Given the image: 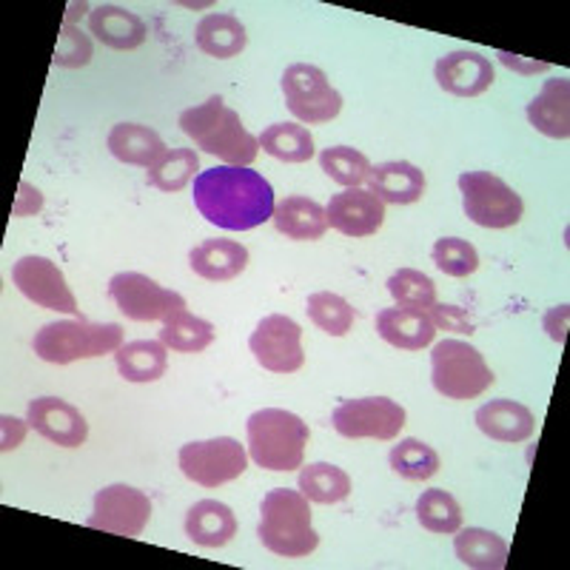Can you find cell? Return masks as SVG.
Wrapping results in <instances>:
<instances>
[{"instance_id":"d6986e66","label":"cell","mask_w":570,"mask_h":570,"mask_svg":"<svg viewBox=\"0 0 570 570\" xmlns=\"http://www.w3.org/2000/svg\"><path fill=\"white\" fill-rule=\"evenodd\" d=\"M368 191H374L383 203L411 206V203L422 200V195H425V175H422L420 166L409 160L380 163V166L371 169Z\"/></svg>"},{"instance_id":"5b68a950","label":"cell","mask_w":570,"mask_h":570,"mask_svg":"<svg viewBox=\"0 0 570 570\" xmlns=\"http://www.w3.org/2000/svg\"><path fill=\"white\" fill-rule=\"evenodd\" d=\"M124 345V328L117 323H89V320H60L35 334L32 348L43 363L69 365L78 360L111 354Z\"/></svg>"},{"instance_id":"52a82bcc","label":"cell","mask_w":570,"mask_h":570,"mask_svg":"<svg viewBox=\"0 0 570 570\" xmlns=\"http://www.w3.org/2000/svg\"><path fill=\"white\" fill-rule=\"evenodd\" d=\"M462 208L468 220L482 228H511L522 220L525 203L502 177L491 171H465L460 175Z\"/></svg>"},{"instance_id":"e0dca14e","label":"cell","mask_w":570,"mask_h":570,"mask_svg":"<svg viewBox=\"0 0 570 570\" xmlns=\"http://www.w3.org/2000/svg\"><path fill=\"white\" fill-rule=\"evenodd\" d=\"M434 78L440 89H445L454 98H480L482 91L491 89L493 66L473 49H456L436 60Z\"/></svg>"},{"instance_id":"836d02e7","label":"cell","mask_w":570,"mask_h":570,"mask_svg":"<svg viewBox=\"0 0 570 570\" xmlns=\"http://www.w3.org/2000/svg\"><path fill=\"white\" fill-rule=\"evenodd\" d=\"M391 468L400 473L402 480L409 482H425L440 471V454L434 448L425 445L422 440H402L400 445L391 448Z\"/></svg>"},{"instance_id":"603a6c76","label":"cell","mask_w":570,"mask_h":570,"mask_svg":"<svg viewBox=\"0 0 570 570\" xmlns=\"http://www.w3.org/2000/svg\"><path fill=\"white\" fill-rule=\"evenodd\" d=\"M188 263L212 283H226V279L240 277L248 266V248L237 240H206L191 248Z\"/></svg>"},{"instance_id":"9a60e30c","label":"cell","mask_w":570,"mask_h":570,"mask_svg":"<svg viewBox=\"0 0 570 570\" xmlns=\"http://www.w3.org/2000/svg\"><path fill=\"white\" fill-rule=\"evenodd\" d=\"M325 217H328V226L337 228L345 237H371L383 228L385 203L363 186L345 188L331 197Z\"/></svg>"},{"instance_id":"7a4b0ae2","label":"cell","mask_w":570,"mask_h":570,"mask_svg":"<svg viewBox=\"0 0 570 570\" xmlns=\"http://www.w3.org/2000/svg\"><path fill=\"white\" fill-rule=\"evenodd\" d=\"M183 135L195 140L197 149L220 157L226 166H252L259 155V140L243 126L240 115L228 109L223 98H208L180 115Z\"/></svg>"},{"instance_id":"ab89813d","label":"cell","mask_w":570,"mask_h":570,"mask_svg":"<svg viewBox=\"0 0 570 570\" xmlns=\"http://www.w3.org/2000/svg\"><path fill=\"white\" fill-rule=\"evenodd\" d=\"M91 60V40L89 35L80 32V27L63 23L60 29L58 46H55V66H66V69H80Z\"/></svg>"},{"instance_id":"4dcf8cb0","label":"cell","mask_w":570,"mask_h":570,"mask_svg":"<svg viewBox=\"0 0 570 570\" xmlns=\"http://www.w3.org/2000/svg\"><path fill=\"white\" fill-rule=\"evenodd\" d=\"M259 146L274 160L283 163H305L314 157L312 131L299 124H274L257 137Z\"/></svg>"},{"instance_id":"6da1fadb","label":"cell","mask_w":570,"mask_h":570,"mask_svg":"<svg viewBox=\"0 0 570 570\" xmlns=\"http://www.w3.org/2000/svg\"><path fill=\"white\" fill-rule=\"evenodd\" d=\"M195 206L214 226L248 232L274 214V188L246 166H214L195 177Z\"/></svg>"},{"instance_id":"d590c367","label":"cell","mask_w":570,"mask_h":570,"mask_svg":"<svg viewBox=\"0 0 570 570\" xmlns=\"http://www.w3.org/2000/svg\"><path fill=\"white\" fill-rule=\"evenodd\" d=\"M200 169V157L195 149H171L160 157L149 169V186L160 191H180L191 183V177Z\"/></svg>"},{"instance_id":"f546056e","label":"cell","mask_w":570,"mask_h":570,"mask_svg":"<svg viewBox=\"0 0 570 570\" xmlns=\"http://www.w3.org/2000/svg\"><path fill=\"white\" fill-rule=\"evenodd\" d=\"M299 491L317 505H337L351 493V476L331 462H314L299 471Z\"/></svg>"},{"instance_id":"2e32d148","label":"cell","mask_w":570,"mask_h":570,"mask_svg":"<svg viewBox=\"0 0 570 570\" xmlns=\"http://www.w3.org/2000/svg\"><path fill=\"white\" fill-rule=\"evenodd\" d=\"M29 428H35L43 440L63 448H80L89 440V422L71 402L58 396H40L29 402L27 411Z\"/></svg>"},{"instance_id":"7c38bea8","label":"cell","mask_w":570,"mask_h":570,"mask_svg":"<svg viewBox=\"0 0 570 570\" xmlns=\"http://www.w3.org/2000/svg\"><path fill=\"white\" fill-rule=\"evenodd\" d=\"M254 360L272 374H294L303 368V328L292 317L283 314H268L257 323L248 340Z\"/></svg>"},{"instance_id":"3957f363","label":"cell","mask_w":570,"mask_h":570,"mask_svg":"<svg viewBox=\"0 0 570 570\" xmlns=\"http://www.w3.org/2000/svg\"><path fill=\"white\" fill-rule=\"evenodd\" d=\"M259 542L285 559H303L317 551L320 537L312 528V508L303 491L274 488L259 505Z\"/></svg>"},{"instance_id":"b9f144b4","label":"cell","mask_w":570,"mask_h":570,"mask_svg":"<svg viewBox=\"0 0 570 570\" xmlns=\"http://www.w3.org/2000/svg\"><path fill=\"white\" fill-rule=\"evenodd\" d=\"M40 208H43V195H40L32 183L20 180L18 200H14V206H12V217H27V214H38Z\"/></svg>"},{"instance_id":"60d3db41","label":"cell","mask_w":570,"mask_h":570,"mask_svg":"<svg viewBox=\"0 0 570 570\" xmlns=\"http://www.w3.org/2000/svg\"><path fill=\"white\" fill-rule=\"evenodd\" d=\"M425 314L431 317L434 328L454 331V334H468V337H471L473 331H476V323H473V317L465 312V308H460V305L434 303Z\"/></svg>"},{"instance_id":"1f68e13d","label":"cell","mask_w":570,"mask_h":570,"mask_svg":"<svg viewBox=\"0 0 570 570\" xmlns=\"http://www.w3.org/2000/svg\"><path fill=\"white\" fill-rule=\"evenodd\" d=\"M160 343L171 351H183V354H197V351L208 348L214 343V325L206 320L195 317V314L180 312L163 323Z\"/></svg>"},{"instance_id":"e575fe53","label":"cell","mask_w":570,"mask_h":570,"mask_svg":"<svg viewBox=\"0 0 570 570\" xmlns=\"http://www.w3.org/2000/svg\"><path fill=\"white\" fill-rule=\"evenodd\" d=\"M320 166H323L325 175L334 183L345 188H356L368 183L371 177V160L360 149H351V146H328L320 155Z\"/></svg>"},{"instance_id":"7bdbcfd3","label":"cell","mask_w":570,"mask_h":570,"mask_svg":"<svg viewBox=\"0 0 570 570\" xmlns=\"http://www.w3.org/2000/svg\"><path fill=\"white\" fill-rule=\"evenodd\" d=\"M29 422H20L14 416H3V440H0V448L3 451H12L23 442V434H27Z\"/></svg>"},{"instance_id":"4fadbf2b","label":"cell","mask_w":570,"mask_h":570,"mask_svg":"<svg viewBox=\"0 0 570 570\" xmlns=\"http://www.w3.org/2000/svg\"><path fill=\"white\" fill-rule=\"evenodd\" d=\"M151 519V502L131 485H109L95 497V511L86 525L115 537H140Z\"/></svg>"},{"instance_id":"ffe728a7","label":"cell","mask_w":570,"mask_h":570,"mask_svg":"<svg viewBox=\"0 0 570 570\" xmlns=\"http://www.w3.org/2000/svg\"><path fill=\"white\" fill-rule=\"evenodd\" d=\"M89 29L91 35L109 49H120V52H131L137 46H142L149 29L129 9L117 7V3H100L89 12Z\"/></svg>"},{"instance_id":"bcb514c9","label":"cell","mask_w":570,"mask_h":570,"mask_svg":"<svg viewBox=\"0 0 570 570\" xmlns=\"http://www.w3.org/2000/svg\"><path fill=\"white\" fill-rule=\"evenodd\" d=\"M83 12H89V7H86V3H69V12H66L63 23H71V27H75L78 14H83Z\"/></svg>"},{"instance_id":"9c48e42d","label":"cell","mask_w":570,"mask_h":570,"mask_svg":"<svg viewBox=\"0 0 570 570\" xmlns=\"http://www.w3.org/2000/svg\"><path fill=\"white\" fill-rule=\"evenodd\" d=\"M109 297L135 323H166L175 314L186 312V297L171 288H163L155 279L137 272H120L109 279Z\"/></svg>"},{"instance_id":"f1b7e54d","label":"cell","mask_w":570,"mask_h":570,"mask_svg":"<svg viewBox=\"0 0 570 570\" xmlns=\"http://www.w3.org/2000/svg\"><path fill=\"white\" fill-rule=\"evenodd\" d=\"M454 551L465 568L502 570L508 562V542L485 528H462L456 531Z\"/></svg>"},{"instance_id":"ee69618b","label":"cell","mask_w":570,"mask_h":570,"mask_svg":"<svg viewBox=\"0 0 570 570\" xmlns=\"http://www.w3.org/2000/svg\"><path fill=\"white\" fill-rule=\"evenodd\" d=\"M499 60H502L508 69L522 71V75H537V71L551 69V66L542 63V60H525V58H519V55H511V52H499Z\"/></svg>"},{"instance_id":"5bb4252c","label":"cell","mask_w":570,"mask_h":570,"mask_svg":"<svg viewBox=\"0 0 570 570\" xmlns=\"http://www.w3.org/2000/svg\"><path fill=\"white\" fill-rule=\"evenodd\" d=\"M12 283L18 285L23 297L32 299L40 308L63 312L71 314V317L80 312L78 299H75L71 288L66 285L63 272L55 266L52 259L38 257V254L20 257L12 268Z\"/></svg>"},{"instance_id":"8992f818","label":"cell","mask_w":570,"mask_h":570,"mask_svg":"<svg viewBox=\"0 0 570 570\" xmlns=\"http://www.w3.org/2000/svg\"><path fill=\"white\" fill-rule=\"evenodd\" d=\"M431 380L445 400H476L493 385V371L473 345L442 340L431 354Z\"/></svg>"},{"instance_id":"d4e9b609","label":"cell","mask_w":570,"mask_h":570,"mask_svg":"<svg viewBox=\"0 0 570 570\" xmlns=\"http://www.w3.org/2000/svg\"><path fill=\"white\" fill-rule=\"evenodd\" d=\"M186 533L200 548H223L237 533V517H234L232 508L217 502V499H203L188 511Z\"/></svg>"},{"instance_id":"ba28073f","label":"cell","mask_w":570,"mask_h":570,"mask_svg":"<svg viewBox=\"0 0 570 570\" xmlns=\"http://www.w3.org/2000/svg\"><path fill=\"white\" fill-rule=\"evenodd\" d=\"M283 95L299 124H328L343 111V95L331 86L328 75L312 63H294L283 71Z\"/></svg>"},{"instance_id":"f6af8a7d","label":"cell","mask_w":570,"mask_h":570,"mask_svg":"<svg viewBox=\"0 0 570 570\" xmlns=\"http://www.w3.org/2000/svg\"><path fill=\"white\" fill-rule=\"evenodd\" d=\"M544 328L551 331V337L562 345L564 331H568V305H559V308H553V312L548 314V320H544Z\"/></svg>"},{"instance_id":"f35d334b","label":"cell","mask_w":570,"mask_h":570,"mask_svg":"<svg viewBox=\"0 0 570 570\" xmlns=\"http://www.w3.org/2000/svg\"><path fill=\"white\" fill-rule=\"evenodd\" d=\"M434 257L436 268L448 277H468L480 268V254L462 237H442V240L434 243Z\"/></svg>"},{"instance_id":"484cf974","label":"cell","mask_w":570,"mask_h":570,"mask_svg":"<svg viewBox=\"0 0 570 570\" xmlns=\"http://www.w3.org/2000/svg\"><path fill=\"white\" fill-rule=\"evenodd\" d=\"M109 151L120 163H129V166H142V169H151L163 155H166V142L157 135L155 129L140 124H117L109 131Z\"/></svg>"},{"instance_id":"44dd1931","label":"cell","mask_w":570,"mask_h":570,"mask_svg":"<svg viewBox=\"0 0 570 570\" xmlns=\"http://www.w3.org/2000/svg\"><path fill=\"white\" fill-rule=\"evenodd\" d=\"M528 120L537 131L553 140L570 137V83L568 78L548 80L537 98L528 104Z\"/></svg>"},{"instance_id":"83f0119b","label":"cell","mask_w":570,"mask_h":570,"mask_svg":"<svg viewBox=\"0 0 570 570\" xmlns=\"http://www.w3.org/2000/svg\"><path fill=\"white\" fill-rule=\"evenodd\" d=\"M117 371L126 383H157L169 368V348L160 340H137L120 345L115 354Z\"/></svg>"},{"instance_id":"8fae6325","label":"cell","mask_w":570,"mask_h":570,"mask_svg":"<svg viewBox=\"0 0 570 570\" xmlns=\"http://www.w3.org/2000/svg\"><path fill=\"white\" fill-rule=\"evenodd\" d=\"M337 434L345 440H380L391 442L405 425V409L389 396H363L345 400L331 416Z\"/></svg>"},{"instance_id":"4316f807","label":"cell","mask_w":570,"mask_h":570,"mask_svg":"<svg viewBox=\"0 0 570 570\" xmlns=\"http://www.w3.org/2000/svg\"><path fill=\"white\" fill-rule=\"evenodd\" d=\"M195 40H197V49H200L203 55L217 60H228V58H237V55L246 49L248 35L237 14L217 12V14H206V18L197 23Z\"/></svg>"},{"instance_id":"8d00e7d4","label":"cell","mask_w":570,"mask_h":570,"mask_svg":"<svg viewBox=\"0 0 570 570\" xmlns=\"http://www.w3.org/2000/svg\"><path fill=\"white\" fill-rule=\"evenodd\" d=\"M305 312H308L312 323L317 325L320 331H325V334H331V337H345L356 317L348 299H343L340 294L331 292L312 294L308 303H305Z\"/></svg>"},{"instance_id":"74e56055","label":"cell","mask_w":570,"mask_h":570,"mask_svg":"<svg viewBox=\"0 0 570 570\" xmlns=\"http://www.w3.org/2000/svg\"><path fill=\"white\" fill-rule=\"evenodd\" d=\"M389 292L402 308H416V312H428L436 303V285L428 274L416 272V268H400L389 277Z\"/></svg>"},{"instance_id":"d6a6232c","label":"cell","mask_w":570,"mask_h":570,"mask_svg":"<svg viewBox=\"0 0 570 570\" xmlns=\"http://www.w3.org/2000/svg\"><path fill=\"white\" fill-rule=\"evenodd\" d=\"M416 519L431 533H456L462 528V508L448 491L431 488L416 499Z\"/></svg>"},{"instance_id":"277c9868","label":"cell","mask_w":570,"mask_h":570,"mask_svg":"<svg viewBox=\"0 0 570 570\" xmlns=\"http://www.w3.org/2000/svg\"><path fill=\"white\" fill-rule=\"evenodd\" d=\"M248 454L266 471H294L303 468L308 425L297 414L283 409L254 411L246 422Z\"/></svg>"},{"instance_id":"cb8c5ba5","label":"cell","mask_w":570,"mask_h":570,"mask_svg":"<svg viewBox=\"0 0 570 570\" xmlns=\"http://www.w3.org/2000/svg\"><path fill=\"white\" fill-rule=\"evenodd\" d=\"M272 220L277 226V232L285 234L288 240H320L328 232L325 208L317 200L303 195L285 197L283 203H277Z\"/></svg>"},{"instance_id":"7402d4cb","label":"cell","mask_w":570,"mask_h":570,"mask_svg":"<svg viewBox=\"0 0 570 570\" xmlns=\"http://www.w3.org/2000/svg\"><path fill=\"white\" fill-rule=\"evenodd\" d=\"M476 425L488 440L497 442H525L533 434V414L522 402L491 400L476 411Z\"/></svg>"},{"instance_id":"30bf717a","label":"cell","mask_w":570,"mask_h":570,"mask_svg":"<svg viewBox=\"0 0 570 570\" xmlns=\"http://www.w3.org/2000/svg\"><path fill=\"white\" fill-rule=\"evenodd\" d=\"M180 471L186 480L203 488H220L226 482L240 480L248 468L246 448L232 436H217L206 442H188L180 448Z\"/></svg>"},{"instance_id":"ac0fdd59","label":"cell","mask_w":570,"mask_h":570,"mask_svg":"<svg viewBox=\"0 0 570 570\" xmlns=\"http://www.w3.org/2000/svg\"><path fill=\"white\" fill-rule=\"evenodd\" d=\"M376 334L385 340L389 345L402 351H422L434 343L436 328L431 323L425 312H416V308H383L374 320Z\"/></svg>"}]
</instances>
